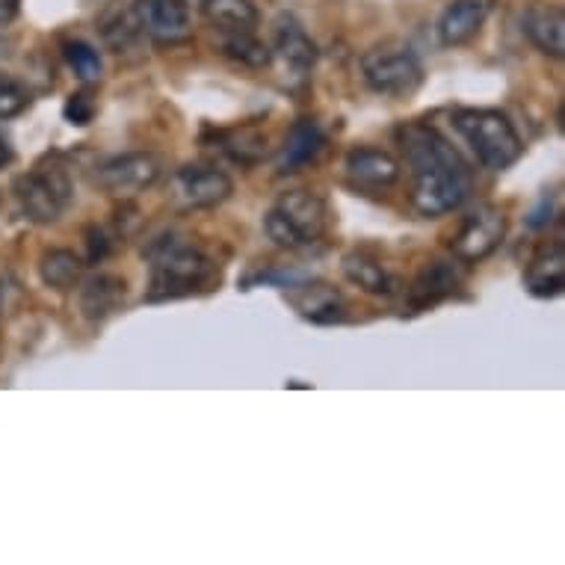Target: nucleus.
I'll list each match as a JSON object with an SVG mask.
<instances>
[{
	"label": "nucleus",
	"instance_id": "nucleus-3",
	"mask_svg": "<svg viewBox=\"0 0 565 565\" xmlns=\"http://www.w3.org/2000/svg\"><path fill=\"white\" fill-rule=\"evenodd\" d=\"M454 128L462 134L477 160L491 172L510 169L524 151L519 130L510 116L501 110H486V107L482 110H456Z\"/></svg>",
	"mask_w": 565,
	"mask_h": 565
},
{
	"label": "nucleus",
	"instance_id": "nucleus-15",
	"mask_svg": "<svg viewBox=\"0 0 565 565\" xmlns=\"http://www.w3.org/2000/svg\"><path fill=\"white\" fill-rule=\"evenodd\" d=\"M521 28L542 54L554 60L565 54V15L556 3H545V0L530 3L521 15Z\"/></svg>",
	"mask_w": 565,
	"mask_h": 565
},
{
	"label": "nucleus",
	"instance_id": "nucleus-30",
	"mask_svg": "<svg viewBox=\"0 0 565 565\" xmlns=\"http://www.w3.org/2000/svg\"><path fill=\"white\" fill-rule=\"evenodd\" d=\"M556 214H559V207H556V199H554V195H545V199H542V204H539L536 211L530 214L527 225H530V228H547V225L556 220Z\"/></svg>",
	"mask_w": 565,
	"mask_h": 565
},
{
	"label": "nucleus",
	"instance_id": "nucleus-25",
	"mask_svg": "<svg viewBox=\"0 0 565 565\" xmlns=\"http://www.w3.org/2000/svg\"><path fill=\"white\" fill-rule=\"evenodd\" d=\"M63 56L81 84H95V81H102L104 60L102 54H98V47H93L89 42H84V39H72V42H65L63 45Z\"/></svg>",
	"mask_w": 565,
	"mask_h": 565
},
{
	"label": "nucleus",
	"instance_id": "nucleus-28",
	"mask_svg": "<svg viewBox=\"0 0 565 565\" xmlns=\"http://www.w3.org/2000/svg\"><path fill=\"white\" fill-rule=\"evenodd\" d=\"M95 113H98V102H95L89 89H81V93L68 95V102H65L63 107L65 121H72V125H77V128L89 125V121L95 119Z\"/></svg>",
	"mask_w": 565,
	"mask_h": 565
},
{
	"label": "nucleus",
	"instance_id": "nucleus-6",
	"mask_svg": "<svg viewBox=\"0 0 565 565\" xmlns=\"http://www.w3.org/2000/svg\"><path fill=\"white\" fill-rule=\"evenodd\" d=\"M364 81L373 93L408 98L424 84V63L406 45H376L362 56Z\"/></svg>",
	"mask_w": 565,
	"mask_h": 565
},
{
	"label": "nucleus",
	"instance_id": "nucleus-34",
	"mask_svg": "<svg viewBox=\"0 0 565 565\" xmlns=\"http://www.w3.org/2000/svg\"><path fill=\"white\" fill-rule=\"evenodd\" d=\"M0 311H3V290H0Z\"/></svg>",
	"mask_w": 565,
	"mask_h": 565
},
{
	"label": "nucleus",
	"instance_id": "nucleus-19",
	"mask_svg": "<svg viewBox=\"0 0 565 565\" xmlns=\"http://www.w3.org/2000/svg\"><path fill=\"white\" fill-rule=\"evenodd\" d=\"M524 288L530 297L536 299H554L565 288V246L559 241L554 246H545L536 258L527 264L524 273Z\"/></svg>",
	"mask_w": 565,
	"mask_h": 565
},
{
	"label": "nucleus",
	"instance_id": "nucleus-4",
	"mask_svg": "<svg viewBox=\"0 0 565 565\" xmlns=\"http://www.w3.org/2000/svg\"><path fill=\"white\" fill-rule=\"evenodd\" d=\"M329 211L320 195L308 190H290L278 195L273 211L264 220V232L278 249H308L326 234Z\"/></svg>",
	"mask_w": 565,
	"mask_h": 565
},
{
	"label": "nucleus",
	"instance_id": "nucleus-8",
	"mask_svg": "<svg viewBox=\"0 0 565 565\" xmlns=\"http://www.w3.org/2000/svg\"><path fill=\"white\" fill-rule=\"evenodd\" d=\"M503 234H507V216L498 207L486 204L480 211H473L471 216H465V223L459 225V232L450 241V249L465 264H477L501 246Z\"/></svg>",
	"mask_w": 565,
	"mask_h": 565
},
{
	"label": "nucleus",
	"instance_id": "nucleus-9",
	"mask_svg": "<svg viewBox=\"0 0 565 565\" xmlns=\"http://www.w3.org/2000/svg\"><path fill=\"white\" fill-rule=\"evenodd\" d=\"M175 190V202L184 211H204V207H216L232 195L234 184L232 178L211 167H184L172 181Z\"/></svg>",
	"mask_w": 565,
	"mask_h": 565
},
{
	"label": "nucleus",
	"instance_id": "nucleus-14",
	"mask_svg": "<svg viewBox=\"0 0 565 565\" xmlns=\"http://www.w3.org/2000/svg\"><path fill=\"white\" fill-rule=\"evenodd\" d=\"M329 146V137L326 130L320 128V121L315 119H299L294 128L288 130L285 137V146L278 151V172L281 175H290V172H299V169L315 167L320 154Z\"/></svg>",
	"mask_w": 565,
	"mask_h": 565
},
{
	"label": "nucleus",
	"instance_id": "nucleus-33",
	"mask_svg": "<svg viewBox=\"0 0 565 565\" xmlns=\"http://www.w3.org/2000/svg\"><path fill=\"white\" fill-rule=\"evenodd\" d=\"M184 3H190V7H195V3H202V0H184Z\"/></svg>",
	"mask_w": 565,
	"mask_h": 565
},
{
	"label": "nucleus",
	"instance_id": "nucleus-2",
	"mask_svg": "<svg viewBox=\"0 0 565 565\" xmlns=\"http://www.w3.org/2000/svg\"><path fill=\"white\" fill-rule=\"evenodd\" d=\"M151 260V285L149 299H178L207 290L214 285L216 267L202 249H195L193 243L178 241V237H160L149 249Z\"/></svg>",
	"mask_w": 565,
	"mask_h": 565
},
{
	"label": "nucleus",
	"instance_id": "nucleus-13",
	"mask_svg": "<svg viewBox=\"0 0 565 565\" xmlns=\"http://www.w3.org/2000/svg\"><path fill=\"white\" fill-rule=\"evenodd\" d=\"M494 0H450L438 19V42L447 47L471 42L489 21Z\"/></svg>",
	"mask_w": 565,
	"mask_h": 565
},
{
	"label": "nucleus",
	"instance_id": "nucleus-22",
	"mask_svg": "<svg viewBox=\"0 0 565 565\" xmlns=\"http://www.w3.org/2000/svg\"><path fill=\"white\" fill-rule=\"evenodd\" d=\"M81 273H84V260L77 258L72 249H47L39 260V276L47 288L54 290L77 288Z\"/></svg>",
	"mask_w": 565,
	"mask_h": 565
},
{
	"label": "nucleus",
	"instance_id": "nucleus-23",
	"mask_svg": "<svg viewBox=\"0 0 565 565\" xmlns=\"http://www.w3.org/2000/svg\"><path fill=\"white\" fill-rule=\"evenodd\" d=\"M220 45H223V54L237 60V63L249 65V68H264L273 60V51H269L255 30H220Z\"/></svg>",
	"mask_w": 565,
	"mask_h": 565
},
{
	"label": "nucleus",
	"instance_id": "nucleus-20",
	"mask_svg": "<svg viewBox=\"0 0 565 565\" xmlns=\"http://www.w3.org/2000/svg\"><path fill=\"white\" fill-rule=\"evenodd\" d=\"M121 299H125V281L110 273H98L81 288V315L89 323H102L119 311Z\"/></svg>",
	"mask_w": 565,
	"mask_h": 565
},
{
	"label": "nucleus",
	"instance_id": "nucleus-29",
	"mask_svg": "<svg viewBox=\"0 0 565 565\" xmlns=\"http://www.w3.org/2000/svg\"><path fill=\"white\" fill-rule=\"evenodd\" d=\"M86 246H89V264H98V260H104L110 255V234L104 232V228H98V225H93V228L86 232Z\"/></svg>",
	"mask_w": 565,
	"mask_h": 565
},
{
	"label": "nucleus",
	"instance_id": "nucleus-21",
	"mask_svg": "<svg viewBox=\"0 0 565 565\" xmlns=\"http://www.w3.org/2000/svg\"><path fill=\"white\" fill-rule=\"evenodd\" d=\"M341 269L355 288H362L364 294H373V297H391L394 288H397V281H394L388 269L371 255H364V252H350L343 258Z\"/></svg>",
	"mask_w": 565,
	"mask_h": 565
},
{
	"label": "nucleus",
	"instance_id": "nucleus-32",
	"mask_svg": "<svg viewBox=\"0 0 565 565\" xmlns=\"http://www.w3.org/2000/svg\"><path fill=\"white\" fill-rule=\"evenodd\" d=\"M10 158H12V154H10V146H7V139L0 137V169H3V167H7V163H10Z\"/></svg>",
	"mask_w": 565,
	"mask_h": 565
},
{
	"label": "nucleus",
	"instance_id": "nucleus-17",
	"mask_svg": "<svg viewBox=\"0 0 565 565\" xmlns=\"http://www.w3.org/2000/svg\"><path fill=\"white\" fill-rule=\"evenodd\" d=\"M347 175L352 184L364 190H388L399 181V163L388 151L362 146L347 154Z\"/></svg>",
	"mask_w": 565,
	"mask_h": 565
},
{
	"label": "nucleus",
	"instance_id": "nucleus-11",
	"mask_svg": "<svg viewBox=\"0 0 565 565\" xmlns=\"http://www.w3.org/2000/svg\"><path fill=\"white\" fill-rule=\"evenodd\" d=\"M273 54L285 65V72H290V77H297V81L311 75V68L317 65L315 39L308 36L306 28L294 15H278Z\"/></svg>",
	"mask_w": 565,
	"mask_h": 565
},
{
	"label": "nucleus",
	"instance_id": "nucleus-12",
	"mask_svg": "<svg viewBox=\"0 0 565 565\" xmlns=\"http://www.w3.org/2000/svg\"><path fill=\"white\" fill-rule=\"evenodd\" d=\"M288 290L290 306L297 308L302 320H311L317 326H334L347 320V302L332 285H326V281H299Z\"/></svg>",
	"mask_w": 565,
	"mask_h": 565
},
{
	"label": "nucleus",
	"instance_id": "nucleus-1",
	"mask_svg": "<svg viewBox=\"0 0 565 565\" xmlns=\"http://www.w3.org/2000/svg\"><path fill=\"white\" fill-rule=\"evenodd\" d=\"M399 149L412 167V204L420 216H441L462 207L471 195V172L459 151L436 128L412 121L397 130Z\"/></svg>",
	"mask_w": 565,
	"mask_h": 565
},
{
	"label": "nucleus",
	"instance_id": "nucleus-5",
	"mask_svg": "<svg viewBox=\"0 0 565 565\" xmlns=\"http://www.w3.org/2000/svg\"><path fill=\"white\" fill-rule=\"evenodd\" d=\"M12 193H15L21 214L28 216L30 223L51 225L72 204L75 186H72V178L60 163H51V167H36L28 175L15 178Z\"/></svg>",
	"mask_w": 565,
	"mask_h": 565
},
{
	"label": "nucleus",
	"instance_id": "nucleus-7",
	"mask_svg": "<svg viewBox=\"0 0 565 565\" xmlns=\"http://www.w3.org/2000/svg\"><path fill=\"white\" fill-rule=\"evenodd\" d=\"M163 175V163L158 154L151 151H128L119 158L107 160L95 181L116 199H130V195L142 193L149 186L158 184V178Z\"/></svg>",
	"mask_w": 565,
	"mask_h": 565
},
{
	"label": "nucleus",
	"instance_id": "nucleus-26",
	"mask_svg": "<svg viewBox=\"0 0 565 565\" xmlns=\"http://www.w3.org/2000/svg\"><path fill=\"white\" fill-rule=\"evenodd\" d=\"M216 137L223 142L220 149H225L234 160H241L246 167L258 163V160L267 154V137H260L258 130H223V134H216Z\"/></svg>",
	"mask_w": 565,
	"mask_h": 565
},
{
	"label": "nucleus",
	"instance_id": "nucleus-10",
	"mask_svg": "<svg viewBox=\"0 0 565 565\" xmlns=\"http://www.w3.org/2000/svg\"><path fill=\"white\" fill-rule=\"evenodd\" d=\"M190 3L184 0H142V24L154 42L160 45H178L193 33V19H190Z\"/></svg>",
	"mask_w": 565,
	"mask_h": 565
},
{
	"label": "nucleus",
	"instance_id": "nucleus-24",
	"mask_svg": "<svg viewBox=\"0 0 565 565\" xmlns=\"http://www.w3.org/2000/svg\"><path fill=\"white\" fill-rule=\"evenodd\" d=\"M204 15L220 30H255L258 10L252 0H202Z\"/></svg>",
	"mask_w": 565,
	"mask_h": 565
},
{
	"label": "nucleus",
	"instance_id": "nucleus-18",
	"mask_svg": "<svg viewBox=\"0 0 565 565\" xmlns=\"http://www.w3.org/2000/svg\"><path fill=\"white\" fill-rule=\"evenodd\" d=\"M98 30H102L107 47L121 54V51H130V47L139 45V39L146 33V24H142V12H139L137 3L110 0L107 10L102 12V19H98Z\"/></svg>",
	"mask_w": 565,
	"mask_h": 565
},
{
	"label": "nucleus",
	"instance_id": "nucleus-27",
	"mask_svg": "<svg viewBox=\"0 0 565 565\" xmlns=\"http://www.w3.org/2000/svg\"><path fill=\"white\" fill-rule=\"evenodd\" d=\"M30 89L15 77L0 75V119H15L30 107Z\"/></svg>",
	"mask_w": 565,
	"mask_h": 565
},
{
	"label": "nucleus",
	"instance_id": "nucleus-31",
	"mask_svg": "<svg viewBox=\"0 0 565 565\" xmlns=\"http://www.w3.org/2000/svg\"><path fill=\"white\" fill-rule=\"evenodd\" d=\"M21 0H0V24H10V21L19 19Z\"/></svg>",
	"mask_w": 565,
	"mask_h": 565
},
{
	"label": "nucleus",
	"instance_id": "nucleus-16",
	"mask_svg": "<svg viewBox=\"0 0 565 565\" xmlns=\"http://www.w3.org/2000/svg\"><path fill=\"white\" fill-rule=\"evenodd\" d=\"M459 288V273L450 260H433L420 269L412 281V288L406 294L408 315L427 311V308L438 306L441 299H447Z\"/></svg>",
	"mask_w": 565,
	"mask_h": 565
}]
</instances>
